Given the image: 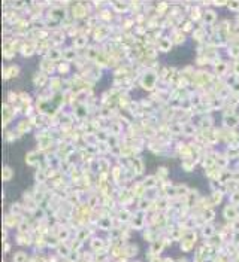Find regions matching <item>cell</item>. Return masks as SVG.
<instances>
[{"label":"cell","mask_w":239,"mask_h":262,"mask_svg":"<svg viewBox=\"0 0 239 262\" xmlns=\"http://www.w3.org/2000/svg\"><path fill=\"white\" fill-rule=\"evenodd\" d=\"M12 174H14V171L9 168V167H5V168H3V179H5V180H9Z\"/></svg>","instance_id":"3"},{"label":"cell","mask_w":239,"mask_h":262,"mask_svg":"<svg viewBox=\"0 0 239 262\" xmlns=\"http://www.w3.org/2000/svg\"><path fill=\"white\" fill-rule=\"evenodd\" d=\"M220 200H221V194H220V192H218V194H214V201H215V203L218 204Z\"/></svg>","instance_id":"7"},{"label":"cell","mask_w":239,"mask_h":262,"mask_svg":"<svg viewBox=\"0 0 239 262\" xmlns=\"http://www.w3.org/2000/svg\"><path fill=\"white\" fill-rule=\"evenodd\" d=\"M27 256L24 252H18V253H15V256H14V261L15 262H26Z\"/></svg>","instance_id":"2"},{"label":"cell","mask_w":239,"mask_h":262,"mask_svg":"<svg viewBox=\"0 0 239 262\" xmlns=\"http://www.w3.org/2000/svg\"><path fill=\"white\" fill-rule=\"evenodd\" d=\"M206 19H208V23H212L214 14H211V10H208V14H206Z\"/></svg>","instance_id":"6"},{"label":"cell","mask_w":239,"mask_h":262,"mask_svg":"<svg viewBox=\"0 0 239 262\" xmlns=\"http://www.w3.org/2000/svg\"><path fill=\"white\" fill-rule=\"evenodd\" d=\"M203 234H206V235H211V234H212V228H211V227H208L206 229H203Z\"/></svg>","instance_id":"8"},{"label":"cell","mask_w":239,"mask_h":262,"mask_svg":"<svg viewBox=\"0 0 239 262\" xmlns=\"http://www.w3.org/2000/svg\"><path fill=\"white\" fill-rule=\"evenodd\" d=\"M169 46H171V43H169V40H163L162 42V49H169Z\"/></svg>","instance_id":"5"},{"label":"cell","mask_w":239,"mask_h":262,"mask_svg":"<svg viewBox=\"0 0 239 262\" xmlns=\"http://www.w3.org/2000/svg\"><path fill=\"white\" fill-rule=\"evenodd\" d=\"M226 122H227V125H236V124H238V119L235 118V116H230V118H227Z\"/></svg>","instance_id":"4"},{"label":"cell","mask_w":239,"mask_h":262,"mask_svg":"<svg viewBox=\"0 0 239 262\" xmlns=\"http://www.w3.org/2000/svg\"><path fill=\"white\" fill-rule=\"evenodd\" d=\"M224 214H226V218H227V219H230V220H233L235 218H236V211L233 210L232 207H227V209L224 210Z\"/></svg>","instance_id":"1"}]
</instances>
